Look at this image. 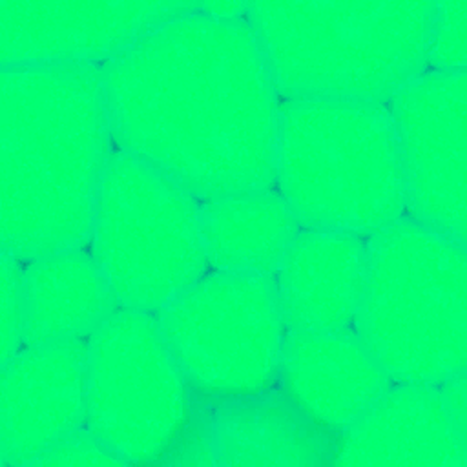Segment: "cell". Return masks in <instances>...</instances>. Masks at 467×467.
I'll return each mask as SVG.
<instances>
[{"instance_id":"cell-6","label":"cell","mask_w":467,"mask_h":467,"mask_svg":"<svg viewBox=\"0 0 467 467\" xmlns=\"http://www.w3.org/2000/svg\"><path fill=\"white\" fill-rule=\"evenodd\" d=\"M201 202L157 168L113 151L88 250L119 308L155 316L210 272Z\"/></svg>"},{"instance_id":"cell-17","label":"cell","mask_w":467,"mask_h":467,"mask_svg":"<svg viewBox=\"0 0 467 467\" xmlns=\"http://www.w3.org/2000/svg\"><path fill=\"white\" fill-rule=\"evenodd\" d=\"M202 244L210 270L274 277L301 226L275 190L201 202Z\"/></svg>"},{"instance_id":"cell-11","label":"cell","mask_w":467,"mask_h":467,"mask_svg":"<svg viewBox=\"0 0 467 467\" xmlns=\"http://www.w3.org/2000/svg\"><path fill=\"white\" fill-rule=\"evenodd\" d=\"M86 341L22 347L2 363V467H29L86 427Z\"/></svg>"},{"instance_id":"cell-2","label":"cell","mask_w":467,"mask_h":467,"mask_svg":"<svg viewBox=\"0 0 467 467\" xmlns=\"http://www.w3.org/2000/svg\"><path fill=\"white\" fill-rule=\"evenodd\" d=\"M115 150L100 66L2 67V252L26 265L88 248Z\"/></svg>"},{"instance_id":"cell-12","label":"cell","mask_w":467,"mask_h":467,"mask_svg":"<svg viewBox=\"0 0 467 467\" xmlns=\"http://www.w3.org/2000/svg\"><path fill=\"white\" fill-rule=\"evenodd\" d=\"M277 389L316 427L337 436L363 418L392 381L352 328L286 330Z\"/></svg>"},{"instance_id":"cell-18","label":"cell","mask_w":467,"mask_h":467,"mask_svg":"<svg viewBox=\"0 0 467 467\" xmlns=\"http://www.w3.org/2000/svg\"><path fill=\"white\" fill-rule=\"evenodd\" d=\"M467 62V0L436 2L427 69L465 71Z\"/></svg>"},{"instance_id":"cell-20","label":"cell","mask_w":467,"mask_h":467,"mask_svg":"<svg viewBox=\"0 0 467 467\" xmlns=\"http://www.w3.org/2000/svg\"><path fill=\"white\" fill-rule=\"evenodd\" d=\"M0 310H2V363L24 347V263L2 252L0 257Z\"/></svg>"},{"instance_id":"cell-16","label":"cell","mask_w":467,"mask_h":467,"mask_svg":"<svg viewBox=\"0 0 467 467\" xmlns=\"http://www.w3.org/2000/svg\"><path fill=\"white\" fill-rule=\"evenodd\" d=\"M217 467H330L336 436L274 390L212 409Z\"/></svg>"},{"instance_id":"cell-4","label":"cell","mask_w":467,"mask_h":467,"mask_svg":"<svg viewBox=\"0 0 467 467\" xmlns=\"http://www.w3.org/2000/svg\"><path fill=\"white\" fill-rule=\"evenodd\" d=\"M352 330L392 385L440 387L465 372V244L407 215L370 235Z\"/></svg>"},{"instance_id":"cell-7","label":"cell","mask_w":467,"mask_h":467,"mask_svg":"<svg viewBox=\"0 0 467 467\" xmlns=\"http://www.w3.org/2000/svg\"><path fill=\"white\" fill-rule=\"evenodd\" d=\"M155 317L201 403L213 409L277 387L286 327L274 277L210 270Z\"/></svg>"},{"instance_id":"cell-23","label":"cell","mask_w":467,"mask_h":467,"mask_svg":"<svg viewBox=\"0 0 467 467\" xmlns=\"http://www.w3.org/2000/svg\"><path fill=\"white\" fill-rule=\"evenodd\" d=\"M248 2H201L199 11L217 20H244L248 15Z\"/></svg>"},{"instance_id":"cell-13","label":"cell","mask_w":467,"mask_h":467,"mask_svg":"<svg viewBox=\"0 0 467 467\" xmlns=\"http://www.w3.org/2000/svg\"><path fill=\"white\" fill-rule=\"evenodd\" d=\"M330 467H467V436L449 420L436 387L392 385L336 436Z\"/></svg>"},{"instance_id":"cell-5","label":"cell","mask_w":467,"mask_h":467,"mask_svg":"<svg viewBox=\"0 0 467 467\" xmlns=\"http://www.w3.org/2000/svg\"><path fill=\"white\" fill-rule=\"evenodd\" d=\"M275 190L301 228L368 239L405 217V182L387 104L281 100Z\"/></svg>"},{"instance_id":"cell-3","label":"cell","mask_w":467,"mask_h":467,"mask_svg":"<svg viewBox=\"0 0 467 467\" xmlns=\"http://www.w3.org/2000/svg\"><path fill=\"white\" fill-rule=\"evenodd\" d=\"M436 2H254L246 20L281 100L387 104L427 71Z\"/></svg>"},{"instance_id":"cell-8","label":"cell","mask_w":467,"mask_h":467,"mask_svg":"<svg viewBox=\"0 0 467 467\" xmlns=\"http://www.w3.org/2000/svg\"><path fill=\"white\" fill-rule=\"evenodd\" d=\"M86 345V429L133 467L153 462L199 405L157 317L119 308Z\"/></svg>"},{"instance_id":"cell-15","label":"cell","mask_w":467,"mask_h":467,"mask_svg":"<svg viewBox=\"0 0 467 467\" xmlns=\"http://www.w3.org/2000/svg\"><path fill=\"white\" fill-rule=\"evenodd\" d=\"M119 303L88 248L24 265V347L88 341Z\"/></svg>"},{"instance_id":"cell-1","label":"cell","mask_w":467,"mask_h":467,"mask_svg":"<svg viewBox=\"0 0 467 467\" xmlns=\"http://www.w3.org/2000/svg\"><path fill=\"white\" fill-rule=\"evenodd\" d=\"M100 73L117 150L199 201L275 188L281 99L246 18L217 20L195 7Z\"/></svg>"},{"instance_id":"cell-10","label":"cell","mask_w":467,"mask_h":467,"mask_svg":"<svg viewBox=\"0 0 467 467\" xmlns=\"http://www.w3.org/2000/svg\"><path fill=\"white\" fill-rule=\"evenodd\" d=\"M199 2L0 0V64L102 66Z\"/></svg>"},{"instance_id":"cell-9","label":"cell","mask_w":467,"mask_h":467,"mask_svg":"<svg viewBox=\"0 0 467 467\" xmlns=\"http://www.w3.org/2000/svg\"><path fill=\"white\" fill-rule=\"evenodd\" d=\"M405 182V215L467 241V75L427 69L389 102Z\"/></svg>"},{"instance_id":"cell-19","label":"cell","mask_w":467,"mask_h":467,"mask_svg":"<svg viewBox=\"0 0 467 467\" xmlns=\"http://www.w3.org/2000/svg\"><path fill=\"white\" fill-rule=\"evenodd\" d=\"M142 467H217L212 407L199 401L181 434Z\"/></svg>"},{"instance_id":"cell-22","label":"cell","mask_w":467,"mask_h":467,"mask_svg":"<svg viewBox=\"0 0 467 467\" xmlns=\"http://www.w3.org/2000/svg\"><path fill=\"white\" fill-rule=\"evenodd\" d=\"M465 372H460L447 381H443L438 389L443 409L452 421V425L467 436V385H465Z\"/></svg>"},{"instance_id":"cell-14","label":"cell","mask_w":467,"mask_h":467,"mask_svg":"<svg viewBox=\"0 0 467 467\" xmlns=\"http://www.w3.org/2000/svg\"><path fill=\"white\" fill-rule=\"evenodd\" d=\"M367 270V239L347 232L301 228L275 275L286 330L352 328Z\"/></svg>"},{"instance_id":"cell-21","label":"cell","mask_w":467,"mask_h":467,"mask_svg":"<svg viewBox=\"0 0 467 467\" xmlns=\"http://www.w3.org/2000/svg\"><path fill=\"white\" fill-rule=\"evenodd\" d=\"M29 467H133L86 427L49 447Z\"/></svg>"}]
</instances>
